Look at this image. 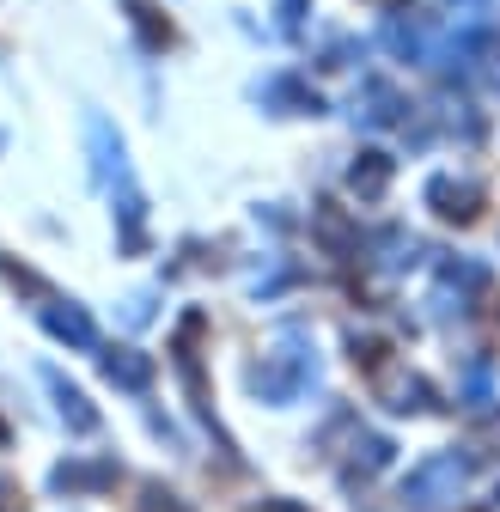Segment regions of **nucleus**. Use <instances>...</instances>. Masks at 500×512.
Returning <instances> with one entry per match:
<instances>
[{
	"mask_svg": "<svg viewBox=\"0 0 500 512\" xmlns=\"http://www.w3.org/2000/svg\"><path fill=\"white\" fill-rule=\"evenodd\" d=\"M458 488H464V464L458 458H427V464L409 470L403 500L409 506H440V500H458Z\"/></svg>",
	"mask_w": 500,
	"mask_h": 512,
	"instance_id": "f257e3e1",
	"label": "nucleus"
},
{
	"mask_svg": "<svg viewBox=\"0 0 500 512\" xmlns=\"http://www.w3.org/2000/svg\"><path fill=\"white\" fill-rule=\"evenodd\" d=\"M427 202L440 208L446 220H476L482 189H476V183H458V177H433V183H427Z\"/></svg>",
	"mask_w": 500,
	"mask_h": 512,
	"instance_id": "f03ea898",
	"label": "nucleus"
},
{
	"mask_svg": "<svg viewBox=\"0 0 500 512\" xmlns=\"http://www.w3.org/2000/svg\"><path fill=\"white\" fill-rule=\"evenodd\" d=\"M299 378H305V360H299V354H275V360L257 366V391H263V397H293Z\"/></svg>",
	"mask_w": 500,
	"mask_h": 512,
	"instance_id": "7ed1b4c3",
	"label": "nucleus"
},
{
	"mask_svg": "<svg viewBox=\"0 0 500 512\" xmlns=\"http://www.w3.org/2000/svg\"><path fill=\"white\" fill-rule=\"evenodd\" d=\"M385 183H391V159H385V153H360V165H354V189L372 202V196H385Z\"/></svg>",
	"mask_w": 500,
	"mask_h": 512,
	"instance_id": "20e7f679",
	"label": "nucleus"
},
{
	"mask_svg": "<svg viewBox=\"0 0 500 512\" xmlns=\"http://www.w3.org/2000/svg\"><path fill=\"white\" fill-rule=\"evenodd\" d=\"M104 372H110L116 384H129V391H141V384L153 378V360H147V354H129V348H122V354H110V360H104Z\"/></svg>",
	"mask_w": 500,
	"mask_h": 512,
	"instance_id": "39448f33",
	"label": "nucleus"
},
{
	"mask_svg": "<svg viewBox=\"0 0 500 512\" xmlns=\"http://www.w3.org/2000/svg\"><path fill=\"white\" fill-rule=\"evenodd\" d=\"M55 482L61 488H104V482H116V464H74V470H55Z\"/></svg>",
	"mask_w": 500,
	"mask_h": 512,
	"instance_id": "423d86ee",
	"label": "nucleus"
},
{
	"mask_svg": "<svg viewBox=\"0 0 500 512\" xmlns=\"http://www.w3.org/2000/svg\"><path fill=\"white\" fill-rule=\"evenodd\" d=\"M49 330L68 336V342H80V348H92V317L86 311H49Z\"/></svg>",
	"mask_w": 500,
	"mask_h": 512,
	"instance_id": "0eeeda50",
	"label": "nucleus"
},
{
	"mask_svg": "<svg viewBox=\"0 0 500 512\" xmlns=\"http://www.w3.org/2000/svg\"><path fill=\"white\" fill-rule=\"evenodd\" d=\"M366 104H372V110H366L372 122H397V110H403V98H397L385 80H366Z\"/></svg>",
	"mask_w": 500,
	"mask_h": 512,
	"instance_id": "6e6552de",
	"label": "nucleus"
},
{
	"mask_svg": "<svg viewBox=\"0 0 500 512\" xmlns=\"http://www.w3.org/2000/svg\"><path fill=\"white\" fill-rule=\"evenodd\" d=\"M385 391H391V409H427V384L421 378H391Z\"/></svg>",
	"mask_w": 500,
	"mask_h": 512,
	"instance_id": "1a4fd4ad",
	"label": "nucleus"
},
{
	"mask_svg": "<svg viewBox=\"0 0 500 512\" xmlns=\"http://www.w3.org/2000/svg\"><path fill=\"white\" fill-rule=\"evenodd\" d=\"M141 512H190V506H183V500H171V494H159V488H153V494L141 500Z\"/></svg>",
	"mask_w": 500,
	"mask_h": 512,
	"instance_id": "9d476101",
	"label": "nucleus"
},
{
	"mask_svg": "<svg viewBox=\"0 0 500 512\" xmlns=\"http://www.w3.org/2000/svg\"><path fill=\"white\" fill-rule=\"evenodd\" d=\"M257 512H305V506H293V500H263Z\"/></svg>",
	"mask_w": 500,
	"mask_h": 512,
	"instance_id": "9b49d317",
	"label": "nucleus"
}]
</instances>
